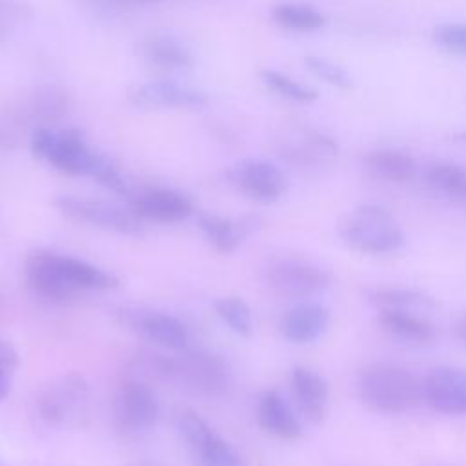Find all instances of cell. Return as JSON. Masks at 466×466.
<instances>
[{"instance_id": "obj_1", "label": "cell", "mask_w": 466, "mask_h": 466, "mask_svg": "<svg viewBox=\"0 0 466 466\" xmlns=\"http://www.w3.org/2000/svg\"><path fill=\"white\" fill-rule=\"evenodd\" d=\"M24 275L29 288L49 300H67L78 291L109 289L118 286V279L86 260L58 255L53 251H36L27 257Z\"/></svg>"}, {"instance_id": "obj_2", "label": "cell", "mask_w": 466, "mask_h": 466, "mask_svg": "<svg viewBox=\"0 0 466 466\" xmlns=\"http://www.w3.org/2000/svg\"><path fill=\"white\" fill-rule=\"evenodd\" d=\"M360 400L377 413L397 415L422 400L420 379L410 370L391 362H373L357 377Z\"/></svg>"}, {"instance_id": "obj_3", "label": "cell", "mask_w": 466, "mask_h": 466, "mask_svg": "<svg viewBox=\"0 0 466 466\" xmlns=\"http://www.w3.org/2000/svg\"><path fill=\"white\" fill-rule=\"evenodd\" d=\"M340 240L362 255H390L402 248L404 231L397 218L379 204H359L339 222Z\"/></svg>"}, {"instance_id": "obj_4", "label": "cell", "mask_w": 466, "mask_h": 466, "mask_svg": "<svg viewBox=\"0 0 466 466\" xmlns=\"http://www.w3.org/2000/svg\"><path fill=\"white\" fill-rule=\"evenodd\" d=\"M31 149L36 157L47 160L51 166L67 175L95 177L104 162V155L89 149L84 137L76 129L53 131L38 127L31 135Z\"/></svg>"}, {"instance_id": "obj_5", "label": "cell", "mask_w": 466, "mask_h": 466, "mask_svg": "<svg viewBox=\"0 0 466 466\" xmlns=\"http://www.w3.org/2000/svg\"><path fill=\"white\" fill-rule=\"evenodd\" d=\"M264 280L282 297L306 300L331 286V273L313 260L282 257L264 268Z\"/></svg>"}, {"instance_id": "obj_6", "label": "cell", "mask_w": 466, "mask_h": 466, "mask_svg": "<svg viewBox=\"0 0 466 466\" xmlns=\"http://www.w3.org/2000/svg\"><path fill=\"white\" fill-rule=\"evenodd\" d=\"M89 402V386L80 373H67L47 388L36 400V411L49 426L75 424L86 413Z\"/></svg>"}, {"instance_id": "obj_7", "label": "cell", "mask_w": 466, "mask_h": 466, "mask_svg": "<svg viewBox=\"0 0 466 466\" xmlns=\"http://www.w3.org/2000/svg\"><path fill=\"white\" fill-rule=\"evenodd\" d=\"M177 426L182 441L198 466H246L237 450L224 441L197 411H180Z\"/></svg>"}, {"instance_id": "obj_8", "label": "cell", "mask_w": 466, "mask_h": 466, "mask_svg": "<svg viewBox=\"0 0 466 466\" xmlns=\"http://www.w3.org/2000/svg\"><path fill=\"white\" fill-rule=\"evenodd\" d=\"M55 208L71 220L91 224L102 229L126 235H135L142 229V218L131 209V206L124 208L113 202L60 195L55 198Z\"/></svg>"}, {"instance_id": "obj_9", "label": "cell", "mask_w": 466, "mask_h": 466, "mask_svg": "<svg viewBox=\"0 0 466 466\" xmlns=\"http://www.w3.org/2000/svg\"><path fill=\"white\" fill-rule=\"evenodd\" d=\"M158 417V402L149 384L126 379L113 399V419L126 435L147 433Z\"/></svg>"}, {"instance_id": "obj_10", "label": "cell", "mask_w": 466, "mask_h": 466, "mask_svg": "<svg viewBox=\"0 0 466 466\" xmlns=\"http://www.w3.org/2000/svg\"><path fill=\"white\" fill-rule=\"evenodd\" d=\"M228 182L242 195L260 204L277 202L288 189V180L282 169L260 158H246L226 169Z\"/></svg>"}, {"instance_id": "obj_11", "label": "cell", "mask_w": 466, "mask_h": 466, "mask_svg": "<svg viewBox=\"0 0 466 466\" xmlns=\"http://www.w3.org/2000/svg\"><path fill=\"white\" fill-rule=\"evenodd\" d=\"M175 379L204 397H220L229 388L231 373L228 362L211 351H186L175 359Z\"/></svg>"}, {"instance_id": "obj_12", "label": "cell", "mask_w": 466, "mask_h": 466, "mask_svg": "<svg viewBox=\"0 0 466 466\" xmlns=\"http://www.w3.org/2000/svg\"><path fill=\"white\" fill-rule=\"evenodd\" d=\"M279 155L302 169H322L331 166L339 157L337 140L313 127L291 129L279 142Z\"/></svg>"}, {"instance_id": "obj_13", "label": "cell", "mask_w": 466, "mask_h": 466, "mask_svg": "<svg viewBox=\"0 0 466 466\" xmlns=\"http://www.w3.org/2000/svg\"><path fill=\"white\" fill-rule=\"evenodd\" d=\"M422 400L437 413L466 415V370L459 366H435L422 379Z\"/></svg>"}, {"instance_id": "obj_14", "label": "cell", "mask_w": 466, "mask_h": 466, "mask_svg": "<svg viewBox=\"0 0 466 466\" xmlns=\"http://www.w3.org/2000/svg\"><path fill=\"white\" fill-rule=\"evenodd\" d=\"M129 206L142 220L155 222H180L193 213L191 198L167 187L144 189L131 198Z\"/></svg>"}, {"instance_id": "obj_15", "label": "cell", "mask_w": 466, "mask_h": 466, "mask_svg": "<svg viewBox=\"0 0 466 466\" xmlns=\"http://www.w3.org/2000/svg\"><path fill=\"white\" fill-rule=\"evenodd\" d=\"M124 320L146 340L166 350H182L189 339L187 328L177 317L162 311H124Z\"/></svg>"}, {"instance_id": "obj_16", "label": "cell", "mask_w": 466, "mask_h": 466, "mask_svg": "<svg viewBox=\"0 0 466 466\" xmlns=\"http://www.w3.org/2000/svg\"><path fill=\"white\" fill-rule=\"evenodd\" d=\"M289 384L299 413L309 424H322L329 400V388L326 379L311 368L295 366L289 375Z\"/></svg>"}, {"instance_id": "obj_17", "label": "cell", "mask_w": 466, "mask_h": 466, "mask_svg": "<svg viewBox=\"0 0 466 466\" xmlns=\"http://www.w3.org/2000/svg\"><path fill=\"white\" fill-rule=\"evenodd\" d=\"M129 98L142 107L197 109L208 104V95L204 91L171 80H155L135 86L129 91Z\"/></svg>"}, {"instance_id": "obj_18", "label": "cell", "mask_w": 466, "mask_h": 466, "mask_svg": "<svg viewBox=\"0 0 466 466\" xmlns=\"http://www.w3.org/2000/svg\"><path fill=\"white\" fill-rule=\"evenodd\" d=\"M329 320L331 315L324 304L306 299L291 306L282 315L279 326L286 340L293 344H309L326 333Z\"/></svg>"}, {"instance_id": "obj_19", "label": "cell", "mask_w": 466, "mask_h": 466, "mask_svg": "<svg viewBox=\"0 0 466 466\" xmlns=\"http://www.w3.org/2000/svg\"><path fill=\"white\" fill-rule=\"evenodd\" d=\"M258 426L282 441H297L302 437V424L293 408L275 390H268L260 395L257 404Z\"/></svg>"}, {"instance_id": "obj_20", "label": "cell", "mask_w": 466, "mask_h": 466, "mask_svg": "<svg viewBox=\"0 0 466 466\" xmlns=\"http://www.w3.org/2000/svg\"><path fill=\"white\" fill-rule=\"evenodd\" d=\"M377 322L388 335L408 344L426 346L433 344L437 339L435 324L419 311L377 309Z\"/></svg>"}, {"instance_id": "obj_21", "label": "cell", "mask_w": 466, "mask_h": 466, "mask_svg": "<svg viewBox=\"0 0 466 466\" xmlns=\"http://www.w3.org/2000/svg\"><path fill=\"white\" fill-rule=\"evenodd\" d=\"M362 166L370 177L388 184H404L417 173L415 158L395 147H377L368 151L362 157Z\"/></svg>"}, {"instance_id": "obj_22", "label": "cell", "mask_w": 466, "mask_h": 466, "mask_svg": "<svg viewBox=\"0 0 466 466\" xmlns=\"http://www.w3.org/2000/svg\"><path fill=\"white\" fill-rule=\"evenodd\" d=\"M260 226L257 217H244L238 220H229L213 213L198 215V228L206 235V238L215 246L220 253L235 251L242 240L253 233Z\"/></svg>"}, {"instance_id": "obj_23", "label": "cell", "mask_w": 466, "mask_h": 466, "mask_svg": "<svg viewBox=\"0 0 466 466\" xmlns=\"http://www.w3.org/2000/svg\"><path fill=\"white\" fill-rule=\"evenodd\" d=\"M138 53L146 62L164 69H186L193 66L189 49L169 35H151L140 42Z\"/></svg>"}, {"instance_id": "obj_24", "label": "cell", "mask_w": 466, "mask_h": 466, "mask_svg": "<svg viewBox=\"0 0 466 466\" xmlns=\"http://www.w3.org/2000/svg\"><path fill=\"white\" fill-rule=\"evenodd\" d=\"M426 184L448 200L466 204V167L455 162H435L424 171Z\"/></svg>"}, {"instance_id": "obj_25", "label": "cell", "mask_w": 466, "mask_h": 466, "mask_svg": "<svg viewBox=\"0 0 466 466\" xmlns=\"http://www.w3.org/2000/svg\"><path fill=\"white\" fill-rule=\"evenodd\" d=\"M368 297L377 309H404V311L424 313L435 308V300L430 295L413 288H400V286L375 288L373 291H370Z\"/></svg>"}, {"instance_id": "obj_26", "label": "cell", "mask_w": 466, "mask_h": 466, "mask_svg": "<svg viewBox=\"0 0 466 466\" xmlns=\"http://www.w3.org/2000/svg\"><path fill=\"white\" fill-rule=\"evenodd\" d=\"M271 18L291 31H317L324 27L326 18L324 15L315 9L309 4H299V2H280L273 5Z\"/></svg>"}, {"instance_id": "obj_27", "label": "cell", "mask_w": 466, "mask_h": 466, "mask_svg": "<svg viewBox=\"0 0 466 466\" xmlns=\"http://www.w3.org/2000/svg\"><path fill=\"white\" fill-rule=\"evenodd\" d=\"M260 80L277 95L299 102V104H309L317 98V91L297 82L295 78L284 75L282 71L277 69H262L260 71Z\"/></svg>"}, {"instance_id": "obj_28", "label": "cell", "mask_w": 466, "mask_h": 466, "mask_svg": "<svg viewBox=\"0 0 466 466\" xmlns=\"http://www.w3.org/2000/svg\"><path fill=\"white\" fill-rule=\"evenodd\" d=\"M215 309L233 333L240 337L251 335V329H253L251 309L240 297H222L215 302Z\"/></svg>"}, {"instance_id": "obj_29", "label": "cell", "mask_w": 466, "mask_h": 466, "mask_svg": "<svg viewBox=\"0 0 466 466\" xmlns=\"http://www.w3.org/2000/svg\"><path fill=\"white\" fill-rule=\"evenodd\" d=\"M133 371L137 373L127 379H135L146 384L147 380H169L175 379V359L146 351L135 359Z\"/></svg>"}, {"instance_id": "obj_30", "label": "cell", "mask_w": 466, "mask_h": 466, "mask_svg": "<svg viewBox=\"0 0 466 466\" xmlns=\"http://www.w3.org/2000/svg\"><path fill=\"white\" fill-rule=\"evenodd\" d=\"M69 106L67 95L55 86H44L35 91L31 98V107L33 113L38 115V118L44 120H56L60 118Z\"/></svg>"}, {"instance_id": "obj_31", "label": "cell", "mask_w": 466, "mask_h": 466, "mask_svg": "<svg viewBox=\"0 0 466 466\" xmlns=\"http://www.w3.org/2000/svg\"><path fill=\"white\" fill-rule=\"evenodd\" d=\"M433 44L448 55L466 58V22H446L433 29Z\"/></svg>"}, {"instance_id": "obj_32", "label": "cell", "mask_w": 466, "mask_h": 466, "mask_svg": "<svg viewBox=\"0 0 466 466\" xmlns=\"http://www.w3.org/2000/svg\"><path fill=\"white\" fill-rule=\"evenodd\" d=\"M304 66L317 76L320 78L322 82L333 86V87H339V89H350L353 86V80L350 76V73L335 64L333 60H328L324 56H306L304 58Z\"/></svg>"}, {"instance_id": "obj_33", "label": "cell", "mask_w": 466, "mask_h": 466, "mask_svg": "<svg viewBox=\"0 0 466 466\" xmlns=\"http://www.w3.org/2000/svg\"><path fill=\"white\" fill-rule=\"evenodd\" d=\"M20 364L18 351L15 346L4 339H0V400L9 395L11 379Z\"/></svg>"}, {"instance_id": "obj_34", "label": "cell", "mask_w": 466, "mask_h": 466, "mask_svg": "<svg viewBox=\"0 0 466 466\" xmlns=\"http://www.w3.org/2000/svg\"><path fill=\"white\" fill-rule=\"evenodd\" d=\"M455 335H457L462 342H466V317L461 319V320L455 324Z\"/></svg>"}, {"instance_id": "obj_35", "label": "cell", "mask_w": 466, "mask_h": 466, "mask_svg": "<svg viewBox=\"0 0 466 466\" xmlns=\"http://www.w3.org/2000/svg\"><path fill=\"white\" fill-rule=\"evenodd\" d=\"M13 138L7 135V131H4L2 127H0V147L2 149H9V147H13Z\"/></svg>"}, {"instance_id": "obj_36", "label": "cell", "mask_w": 466, "mask_h": 466, "mask_svg": "<svg viewBox=\"0 0 466 466\" xmlns=\"http://www.w3.org/2000/svg\"><path fill=\"white\" fill-rule=\"evenodd\" d=\"M424 466H446V464H435V462H433V464H424Z\"/></svg>"}]
</instances>
